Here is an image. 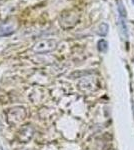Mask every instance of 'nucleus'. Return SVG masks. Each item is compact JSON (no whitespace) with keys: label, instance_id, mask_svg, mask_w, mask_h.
Masks as SVG:
<instances>
[{"label":"nucleus","instance_id":"2","mask_svg":"<svg viewBox=\"0 0 134 150\" xmlns=\"http://www.w3.org/2000/svg\"><path fill=\"white\" fill-rule=\"evenodd\" d=\"M107 46H108V44H107V42L105 40H100L98 42V49L100 50L101 52H105L107 50Z\"/></svg>","mask_w":134,"mask_h":150},{"label":"nucleus","instance_id":"5","mask_svg":"<svg viewBox=\"0 0 134 150\" xmlns=\"http://www.w3.org/2000/svg\"><path fill=\"white\" fill-rule=\"evenodd\" d=\"M133 104H134V103H133Z\"/></svg>","mask_w":134,"mask_h":150},{"label":"nucleus","instance_id":"1","mask_svg":"<svg viewBox=\"0 0 134 150\" xmlns=\"http://www.w3.org/2000/svg\"><path fill=\"white\" fill-rule=\"evenodd\" d=\"M118 19H119V26H120V30L122 33L123 39H127V26H126V9L123 6V3L121 0H118Z\"/></svg>","mask_w":134,"mask_h":150},{"label":"nucleus","instance_id":"4","mask_svg":"<svg viewBox=\"0 0 134 150\" xmlns=\"http://www.w3.org/2000/svg\"><path fill=\"white\" fill-rule=\"evenodd\" d=\"M132 3H133V4H134V0H132Z\"/></svg>","mask_w":134,"mask_h":150},{"label":"nucleus","instance_id":"3","mask_svg":"<svg viewBox=\"0 0 134 150\" xmlns=\"http://www.w3.org/2000/svg\"><path fill=\"white\" fill-rule=\"evenodd\" d=\"M107 31H108V25L104 23V28H102V25L100 26V31H99V34L104 36V35L107 34Z\"/></svg>","mask_w":134,"mask_h":150}]
</instances>
